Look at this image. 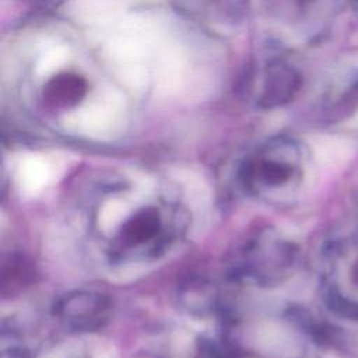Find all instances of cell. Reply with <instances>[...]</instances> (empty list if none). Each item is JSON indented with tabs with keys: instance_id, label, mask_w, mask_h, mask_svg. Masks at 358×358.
I'll return each mask as SVG.
<instances>
[{
	"instance_id": "1",
	"label": "cell",
	"mask_w": 358,
	"mask_h": 358,
	"mask_svg": "<svg viewBox=\"0 0 358 358\" xmlns=\"http://www.w3.org/2000/svg\"><path fill=\"white\" fill-rule=\"evenodd\" d=\"M302 151L295 141L271 140L248 158L241 168L245 187L257 196H277L301 176Z\"/></svg>"
},
{
	"instance_id": "2",
	"label": "cell",
	"mask_w": 358,
	"mask_h": 358,
	"mask_svg": "<svg viewBox=\"0 0 358 358\" xmlns=\"http://www.w3.org/2000/svg\"><path fill=\"white\" fill-rule=\"evenodd\" d=\"M295 260L294 246L274 232L260 231L242 249L235 275L256 285H275L289 273Z\"/></svg>"
},
{
	"instance_id": "3",
	"label": "cell",
	"mask_w": 358,
	"mask_h": 358,
	"mask_svg": "<svg viewBox=\"0 0 358 358\" xmlns=\"http://www.w3.org/2000/svg\"><path fill=\"white\" fill-rule=\"evenodd\" d=\"M53 315L71 331H96L110 316L108 296L94 291H73L53 305Z\"/></svg>"
},
{
	"instance_id": "4",
	"label": "cell",
	"mask_w": 358,
	"mask_h": 358,
	"mask_svg": "<svg viewBox=\"0 0 358 358\" xmlns=\"http://www.w3.org/2000/svg\"><path fill=\"white\" fill-rule=\"evenodd\" d=\"M162 218L155 207H144L129 217L119 232L117 246L120 252L144 250L154 252L162 241Z\"/></svg>"
},
{
	"instance_id": "5",
	"label": "cell",
	"mask_w": 358,
	"mask_h": 358,
	"mask_svg": "<svg viewBox=\"0 0 358 358\" xmlns=\"http://www.w3.org/2000/svg\"><path fill=\"white\" fill-rule=\"evenodd\" d=\"M178 301L187 313L207 316L217 305V291L211 282L201 278H192L180 285Z\"/></svg>"
},
{
	"instance_id": "6",
	"label": "cell",
	"mask_w": 358,
	"mask_h": 358,
	"mask_svg": "<svg viewBox=\"0 0 358 358\" xmlns=\"http://www.w3.org/2000/svg\"><path fill=\"white\" fill-rule=\"evenodd\" d=\"M34 266L25 256L20 253L8 255L3 259L1 263V295L4 298L18 295L31 285V282L34 281Z\"/></svg>"
},
{
	"instance_id": "7",
	"label": "cell",
	"mask_w": 358,
	"mask_h": 358,
	"mask_svg": "<svg viewBox=\"0 0 358 358\" xmlns=\"http://www.w3.org/2000/svg\"><path fill=\"white\" fill-rule=\"evenodd\" d=\"M85 91V83L73 74H63L53 78L46 87L48 101L57 106L71 105L77 102Z\"/></svg>"
},
{
	"instance_id": "8",
	"label": "cell",
	"mask_w": 358,
	"mask_h": 358,
	"mask_svg": "<svg viewBox=\"0 0 358 358\" xmlns=\"http://www.w3.org/2000/svg\"><path fill=\"white\" fill-rule=\"evenodd\" d=\"M324 298H326L330 309H333L337 315L358 320V305L354 301L345 298L344 295H341L338 291H336L331 287H329L326 289Z\"/></svg>"
},
{
	"instance_id": "9",
	"label": "cell",
	"mask_w": 358,
	"mask_h": 358,
	"mask_svg": "<svg viewBox=\"0 0 358 358\" xmlns=\"http://www.w3.org/2000/svg\"><path fill=\"white\" fill-rule=\"evenodd\" d=\"M208 354L211 358H239L238 351L229 345L222 343H207Z\"/></svg>"
},
{
	"instance_id": "10",
	"label": "cell",
	"mask_w": 358,
	"mask_h": 358,
	"mask_svg": "<svg viewBox=\"0 0 358 358\" xmlns=\"http://www.w3.org/2000/svg\"><path fill=\"white\" fill-rule=\"evenodd\" d=\"M354 1H355V3H357V6H358V0H354Z\"/></svg>"
}]
</instances>
